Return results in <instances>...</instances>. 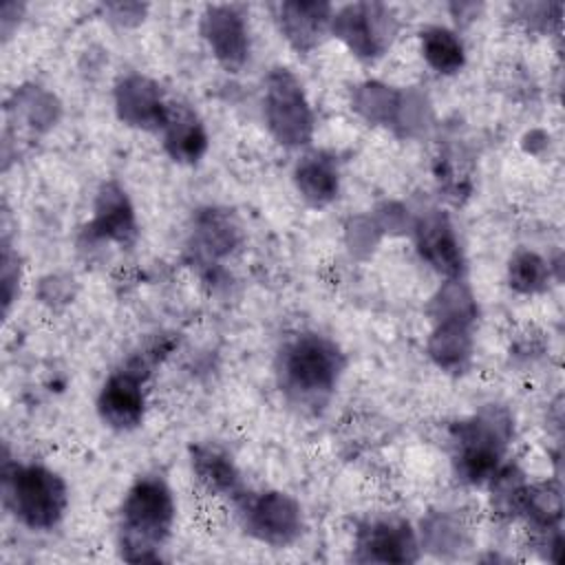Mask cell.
I'll return each instance as SVG.
<instances>
[{
	"label": "cell",
	"mask_w": 565,
	"mask_h": 565,
	"mask_svg": "<svg viewBox=\"0 0 565 565\" xmlns=\"http://www.w3.org/2000/svg\"><path fill=\"white\" fill-rule=\"evenodd\" d=\"M344 366L347 358L331 338L302 331L280 344L274 375L289 406L318 413L331 402Z\"/></svg>",
	"instance_id": "cell-1"
},
{
	"label": "cell",
	"mask_w": 565,
	"mask_h": 565,
	"mask_svg": "<svg viewBox=\"0 0 565 565\" xmlns=\"http://www.w3.org/2000/svg\"><path fill=\"white\" fill-rule=\"evenodd\" d=\"M399 31L395 11L382 2H351L333 11L331 33L360 60H375Z\"/></svg>",
	"instance_id": "cell-8"
},
{
	"label": "cell",
	"mask_w": 565,
	"mask_h": 565,
	"mask_svg": "<svg viewBox=\"0 0 565 565\" xmlns=\"http://www.w3.org/2000/svg\"><path fill=\"white\" fill-rule=\"evenodd\" d=\"M510 437L512 419L499 406H486L452 424L450 446L455 475L470 486L490 483L501 470Z\"/></svg>",
	"instance_id": "cell-3"
},
{
	"label": "cell",
	"mask_w": 565,
	"mask_h": 565,
	"mask_svg": "<svg viewBox=\"0 0 565 565\" xmlns=\"http://www.w3.org/2000/svg\"><path fill=\"white\" fill-rule=\"evenodd\" d=\"M170 104L161 86L141 73L124 75L115 86V113L130 128L163 130Z\"/></svg>",
	"instance_id": "cell-11"
},
{
	"label": "cell",
	"mask_w": 565,
	"mask_h": 565,
	"mask_svg": "<svg viewBox=\"0 0 565 565\" xmlns=\"http://www.w3.org/2000/svg\"><path fill=\"white\" fill-rule=\"evenodd\" d=\"M333 7L329 2H300L289 0L276 4V22L282 38L298 51H313L331 31Z\"/></svg>",
	"instance_id": "cell-13"
},
{
	"label": "cell",
	"mask_w": 565,
	"mask_h": 565,
	"mask_svg": "<svg viewBox=\"0 0 565 565\" xmlns=\"http://www.w3.org/2000/svg\"><path fill=\"white\" fill-rule=\"evenodd\" d=\"M201 38L214 60L227 71L238 73L249 62L252 40L245 13L236 4H207L199 22Z\"/></svg>",
	"instance_id": "cell-9"
},
{
	"label": "cell",
	"mask_w": 565,
	"mask_h": 565,
	"mask_svg": "<svg viewBox=\"0 0 565 565\" xmlns=\"http://www.w3.org/2000/svg\"><path fill=\"white\" fill-rule=\"evenodd\" d=\"M263 117L285 148H302L313 137V110L300 79L289 68H271L263 82Z\"/></svg>",
	"instance_id": "cell-5"
},
{
	"label": "cell",
	"mask_w": 565,
	"mask_h": 565,
	"mask_svg": "<svg viewBox=\"0 0 565 565\" xmlns=\"http://www.w3.org/2000/svg\"><path fill=\"white\" fill-rule=\"evenodd\" d=\"M417 556L415 530L399 516H373L355 530V561L360 563H413Z\"/></svg>",
	"instance_id": "cell-10"
},
{
	"label": "cell",
	"mask_w": 565,
	"mask_h": 565,
	"mask_svg": "<svg viewBox=\"0 0 565 565\" xmlns=\"http://www.w3.org/2000/svg\"><path fill=\"white\" fill-rule=\"evenodd\" d=\"M508 280H510V287L519 294H536L547 287L550 267L539 254L519 249L510 258Z\"/></svg>",
	"instance_id": "cell-21"
},
{
	"label": "cell",
	"mask_w": 565,
	"mask_h": 565,
	"mask_svg": "<svg viewBox=\"0 0 565 565\" xmlns=\"http://www.w3.org/2000/svg\"><path fill=\"white\" fill-rule=\"evenodd\" d=\"M157 358V349L137 353L106 377L97 395V415L108 428L128 433L141 426L146 415V386Z\"/></svg>",
	"instance_id": "cell-6"
},
{
	"label": "cell",
	"mask_w": 565,
	"mask_h": 565,
	"mask_svg": "<svg viewBox=\"0 0 565 565\" xmlns=\"http://www.w3.org/2000/svg\"><path fill=\"white\" fill-rule=\"evenodd\" d=\"M190 463L196 479L214 494L236 499L241 488V472L232 457L214 444H196L190 448Z\"/></svg>",
	"instance_id": "cell-18"
},
{
	"label": "cell",
	"mask_w": 565,
	"mask_h": 565,
	"mask_svg": "<svg viewBox=\"0 0 565 565\" xmlns=\"http://www.w3.org/2000/svg\"><path fill=\"white\" fill-rule=\"evenodd\" d=\"M177 519V503L170 486L159 475H143L132 481L119 505L117 545L124 561H159V550L170 539Z\"/></svg>",
	"instance_id": "cell-2"
},
{
	"label": "cell",
	"mask_w": 565,
	"mask_h": 565,
	"mask_svg": "<svg viewBox=\"0 0 565 565\" xmlns=\"http://www.w3.org/2000/svg\"><path fill=\"white\" fill-rule=\"evenodd\" d=\"M163 148L172 161L192 166L196 163L207 150V130L201 117L188 106L172 102L166 126L161 130Z\"/></svg>",
	"instance_id": "cell-15"
},
{
	"label": "cell",
	"mask_w": 565,
	"mask_h": 565,
	"mask_svg": "<svg viewBox=\"0 0 565 565\" xmlns=\"http://www.w3.org/2000/svg\"><path fill=\"white\" fill-rule=\"evenodd\" d=\"M86 230L95 241L132 245L137 238V218L121 185L108 181L99 188L95 199V214Z\"/></svg>",
	"instance_id": "cell-14"
},
{
	"label": "cell",
	"mask_w": 565,
	"mask_h": 565,
	"mask_svg": "<svg viewBox=\"0 0 565 565\" xmlns=\"http://www.w3.org/2000/svg\"><path fill=\"white\" fill-rule=\"evenodd\" d=\"M415 243L419 256L448 280L461 278L466 263L459 238L450 218L444 212H428L419 218L415 230Z\"/></svg>",
	"instance_id": "cell-12"
},
{
	"label": "cell",
	"mask_w": 565,
	"mask_h": 565,
	"mask_svg": "<svg viewBox=\"0 0 565 565\" xmlns=\"http://www.w3.org/2000/svg\"><path fill=\"white\" fill-rule=\"evenodd\" d=\"M422 57L439 75H455L466 64V51L459 35L446 26L433 24L419 33Z\"/></svg>",
	"instance_id": "cell-19"
},
{
	"label": "cell",
	"mask_w": 565,
	"mask_h": 565,
	"mask_svg": "<svg viewBox=\"0 0 565 565\" xmlns=\"http://www.w3.org/2000/svg\"><path fill=\"white\" fill-rule=\"evenodd\" d=\"M472 313L437 316V327L428 340L435 364L448 373H461L472 355Z\"/></svg>",
	"instance_id": "cell-16"
},
{
	"label": "cell",
	"mask_w": 565,
	"mask_h": 565,
	"mask_svg": "<svg viewBox=\"0 0 565 565\" xmlns=\"http://www.w3.org/2000/svg\"><path fill=\"white\" fill-rule=\"evenodd\" d=\"M2 501L18 523L29 530H53L66 514V481L44 463L4 461Z\"/></svg>",
	"instance_id": "cell-4"
},
{
	"label": "cell",
	"mask_w": 565,
	"mask_h": 565,
	"mask_svg": "<svg viewBox=\"0 0 565 565\" xmlns=\"http://www.w3.org/2000/svg\"><path fill=\"white\" fill-rule=\"evenodd\" d=\"M194 238L199 249L210 256L218 258L232 252L238 241V225L234 223L232 214L225 210H203L194 223Z\"/></svg>",
	"instance_id": "cell-20"
},
{
	"label": "cell",
	"mask_w": 565,
	"mask_h": 565,
	"mask_svg": "<svg viewBox=\"0 0 565 565\" xmlns=\"http://www.w3.org/2000/svg\"><path fill=\"white\" fill-rule=\"evenodd\" d=\"M143 9L141 4H108L106 11L113 13V18H119L121 22H128V18H143Z\"/></svg>",
	"instance_id": "cell-22"
},
{
	"label": "cell",
	"mask_w": 565,
	"mask_h": 565,
	"mask_svg": "<svg viewBox=\"0 0 565 565\" xmlns=\"http://www.w3.org/2000/svg\"><path fill=\"white\" fill-rule=\"evenodd\" d=\"M294 183L309 205H329L340 190V174L333 157L322 150L302 154L294 168Z\"/></svg>",
	"instance_id": "cell-17"
},
{
	"label": "cell",
	"mask_w": 565,
	"mask_h": 565,
	"mask_svg": "<svg viewBox=\"0 0 565 565\" xmlns=\"http://www.w3.org/2000/svg\"><path fill=\"white\" fill-rule=\"evenodd\" d=\"M238 519L245 532L271 547H287L305 530L300 503L278 490L241 492L236 499Z\"/></svg>",
	"instance_id": "cell-7"
}]
</instances>
